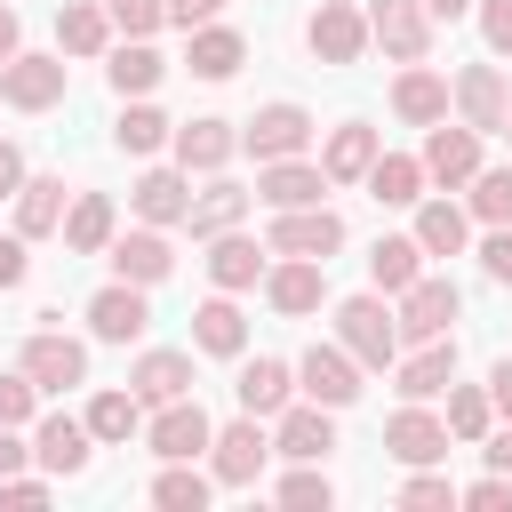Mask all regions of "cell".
Listing matches in <instances>:
<instances>
[{"instance_id":"6da1fadb","label":"cell","mask_w":512,"mask_h":512,"mask_svg":"<svg viewBox=\"0 0 512 512\" xmlns=\"http://www.w3.org/2000/svg\"><path fill=\"white\" fill-rule=\"evenodd\" d=\"M336 344L360 368H392L400 360V312H384V296H344L336 304Z\"/></svg>"},{"instance_id":"7a4b0ae2","label":"cell","mask_w":512,"mask_h":512,"mask_svg":"<svg viewBox=\"0 0 512 512\" xmlns=\"http://www.w3.org/2000/svg\"><path fill=\"white\" fill-rule=\"evenodd\" d=\"M264 240H272V256H320V264H328V256L344 248V216H336L328 200H312V208H272V232H264Z\"/></svg>"},{"instance_id":"3957f363","label":"cell","mask_w":512,"mask_h":512,"mask_svg":"<svg viewBox=\"0 0 512 512\" xmlns=\"http://www.w3.org/2000/svg\"><path fill=\"white\" fill-rule=\"evenodd\" d=\"M400 344H432V336H448L456 328V312H464V296H456V280H432V272H416L408 288H400Z\"/></svg>"},{"instance_id":"277c9868","label":"cell","mask_w":512,"mask_h":512,"mask_svg":"<svg viewBox=\"0 0 512 512\" xmlns=\"http://www.w3.org/2000/svg\"><path fill=\"white\" fill-rule=\"evenodd\" d=\"M208 440H216V424H208V408H200L192 392H184V400H160L152 424H144V448H152L160 464H192Z\"/></svg>"},{"instance_id":"5b68a950","label":"cell","mask_w":512,"mask_h":512,"mask_svg":"<svg viewBox=\"0 0 512 512\" xmlns=\"http://www.w3.org/2000/svg\"><path fill=\"white\" fill-rule=\"evenodd\" d=\"M368 40L392 64H424L432 56V8L424 0H368Z\"/></svg>"},{"instance_id":"8992f818","label":"cell","mask_w":512,"mask_h":512,"mask_svg":"<svg viewBox=\"0 0 512 512\" xmlns=\"http://www.w3.org/2000/svg\"><path fill=\"white\" fill-rule=\"evenodd\" d=\"M264 456H272V440H264V416H248V408H240V424H224V432L208 440V472H216V488H256Z\"/></svg>"},{"instance_id":"52a82bcc","label":"cell","mask_w":512,"mask_h":512,"mask_svg":"<svg viewBox=\"0 0 512 512\" xmlns=\"http://www.w3.org/2000/svg\"><path fill=\"white\" fill-rule=\"evenodd\" d=\"M64 72H72L64 56H24L16 48L0 64V104L8 112H48V104H64Z\"/></svg>"},{"instance_id":"ba28073f","label":"cell","mask_w":512,"mask_h":512,"mask_svg":"<svg viewBox=\"0 0 512 512\" xmlns=\"http://www.w3.org/2000/svg\"><path fill=\"white\" fill-rule=\"evenodd\" d=\"M448 96H456V120H464V128H480V136H504L512 88H504V72H496V64H464V72L448 80Z\"/></svg>"},{"instance_id":"9c48e42d","label":"cell","mask_w":512,"mask_h":512,"mask_svg":"<svg viewBox=\"0 0 512 512\" xmlns=\"http://www.w3.org/2000/svg\"><path fill=\"white\" fill-rule=\"evenodd\" d=\"M296 392L320 400V408H352V400H360V360H352L344 344H312V352L296 360Z\"/></svg>"},{"instance_id":"30bf717a","label":"cell","mask_w":512,"mask_h":512,"mask_svg":"<svg viewBox=\"0 0 512 512\" xmlns=\"http://www.w3.org/2000/svg\"><path fill=\"white\" fill-rule=\"evenodd\" d=\"M336 448V408H320V400H288L280 416H272V456H288V464H320Z\"/></svg>"},{"instance_id":"8fae6325","label":"cell","mask_w":512,"mask_h":512,"mask_svg":"<svg viewBox=\"0 0 512 512\" xmlns=\"http://www.w3.org/2000/svg\"><path fill=\"white\" fill-rule=\"evenodd\" d=\"M304 40H312L320 64H360V48H368V8H352V0H320L312 24H304Z\"/></svg>"},{"instance_id":"7c38bea8","label":"cell","mask_w":512,"mask_h":512,"mask_svg":"<svg viewBox=\"0 0 512 512\" xmlns=\"http://www.w3.org/2000/svg\"><path fill=\"white\" fill-rule=\"evenodd\" d=\"M416 160H424V176H432V184H448V192H456V184H472V176H480V128H464V120H456V128H448V120H432Z\"/></svg>"},{"instance_id":"4fadbf2b","label":"cell","mask_w":512,"mask_h":512,"mask_svg":"<svg viewBox=\"0 0 512 512\" xmlns=\"http://www.w3.org/2000/svg\"><path fill=\"white\" fill-rule=\"evenodd\" d=\"M264 304L288 312V320L320 312V304H328V264H320V256H280V264L264 272Z\"/></svg>"},{"instance_id":"5bb4252c","label":"cell","mask_w":512,"mask_h":512,"mask_svg":"<svg viewBox=\"0 0 512 512\" xmlns=\"http://www.w3.org/2000/svg\"><path fill=\"white\" fill-rule=\"evenodd\" d=\"M144 328H152V304H144L136 280H112V288L88 296V336H96V344H136Z\"/></svg>"},{"instance_id":"9a60e30c","label":"cell","mask_w":512,"mask_h":512,"mask_svg":"<svg viewBox=\"0 0 512 512\" xmlns=\"http://www.w3.org/2000/svg\"><path fill=\"white\" fill-rule=\"evenodd\" d=\"M24 376H32L40 392H72V384H88V344L64 336V328H40V336L24 344Z\"/></svg>"},{"instance_id":"2e32d148","label":"cell","mask_w":512,"mask_h":512,"mask_svg":"<svg viewBox=\"0 0 512 512\" xmlns=\"http://www.w3.org/2000/svg\"><path fill=\"white\" fill-rule=\"evenodd\" d=\"M384 456L408 464V472H416V464H440V456H448V416H432L424 400H408V408L384 424Z\"/></svg>"},{"instance_id":"e0dca14e","label":"cell","mask_w":512,"mask_h":512,"mask_svg":"<svg viewBox=\"0 0 512 512\" xmlns=\"http://www.w3.org/2000/svg\"><path fill=\"white\" fill-rule=\"evenodd\" d=\"M240 144L256 152V168H264V160H296V152L312 144V112H304V104H264V112L240 128Z\"/></svg>"},{"instance_id":"ac0fdd59","label":"cell","mask_w":512,"mask_h":512,"mask_svg":"<svg viewBox=\"0 0 512 512\" xmlns=\"http://www.w3.org/2000/svg\"><path fill=\"white\" fill-rule=\"evenodd\" d=\"M32 456H40V472H56V480L88 472V456H96L88 416H40V424H32Z\"/></svg>"},{"instance_id":"d6986e66","label":"cell","mask_w":512,"mask_h":512,"mask_svg":"<svg viewBox=\"0 0 512 512\" xmlns=\"http://www.w3.org/2000/svg\"><path fill=\"white\" fill-rule=\"evenodd\" d=\"M264 272H272V240H264V248H256V240H248V232H240V224H232V232H216V240H208V280H216V288H224V296H240V288H256V280H264Z\"/></svg>"},{"instance_id":"ffe728a7","label":"cell","mask_w":512,"mask_h":512,"mask_svg":"<svg viewBox=\"0 0 512 512\" xmlns=\"http://www.w3.org/2000/svg\"><path fill=\"white\" fill-rule=\"evenodd\" d=\"M320 192H328V168H320V160H304V152H296V160H264V168H256V200H264V208H312Z\"/></svg>"},{"instance_id":"44dd1931","label":"cell","mask_w":512,"mask_h":512,"mask_svg":"<svg viewBox=\"0 0 512 512\" xmlns=\"http://www.w3.org/2000/svg\"><path fill=\"white\" fill-rule=\"evenodd\" d=\"M112 272L120 280H136V288H152V280H168L176 272V248H168V232L160 224H144V232H112Z\"/></svg>"},{"instance_id":"7402d4cb","label":"cell","mask_w":512,"mask_h":512,"mask_svg":"<svg viewBox=\"0 0 512 512\" xmlns=\"http://www.w3.org/2000/svg\"><path fill=\"white\" fill-rule=\"evenodd\" d=\"M392 384H400V400H440L456 384V336H432L408 360H392Z\"/></svg>"},{"instance_id":"603a6c76","label":"cell","mask_w":512,"mask_h":512,"mask_svg":"<svg viewBox=\"0 0 512 512\" xmlns=\"http://www.w3.org/2000/svg\"><path fill=\"white\" fill-rule=\"evenodd\" d=\"M376 152H384V136H376L368 120H344V128H328V144H320V168H328V184H368Z\"/></svg>"},{"instance_id":"cb8c5ba5","label":"cell","mask_w":512,"mask_h":512,"mask_svg":"<svg viewBox=\"0 0 512 512\" xmlns=\"http://www.w3.org/2000/svg\"><path fill=\"white\" fill-rule=\"evenodd\" d=\"M168 144H176V168H192V176H216V168L240 152V128H232V120H184Z\"/></svg>"},{"instance_id":"d4e9b609","label":"cell","mask_w":512,"mask_h":512,"mask_svg":"<svg viewBox=\"0 0 512 512\" xmlns=\"http://www.w3.org/2000/svg\"><path fill=\"white\" fill-rule=\"evenodd\" d=\"M136 216L160 224V232L184 224V216H192V168H144V176H136Z\"/></svg>"},{"instance_id":"484cf974","label":"cell","mask_w":512,"mask_h":512,"mask_svg":"<svg viewBox=\"0 0 512 512\" xmlns=\"http://www.w3.org/2000/svg\"><path fill=\"white\" fill-rule=\"evenodd\" d=\"M448 104H456V96H448V80H440L432 64H408V72L392 80V112H400L408 128H432V120H448Z\"/></svg>"},{"instance_id":"4316f807","label":"cell","mask_w":512,"mask_h":512,"mask_svg":"<svg viewBox=\"0 0 512 512\" xmlns=\"http://www.w3.org/2000/svg\"><path fill=\"white\" fill-rule=\"evenodd\" d=\"M248 208H256V192H248V184H232V176L216 168V184H208V192H192V216H184V224H192V240H216V232H232Z\"/></svg>"},{"instance_id":"83f0119b","label":"cell","mask_w":512,"mask_h":512,"mask_svg":"<svg viewBox=\"0 0 512 512\" xmlns=\"http://www.w3.org/2000/svg\"><path fill=\"white\" fill-rule=\"evenodd\" d=\"M184 64H192V80H232V72L248 64V40H240L232 24H192Z\"/></svg>"},{"instance_id":"f1b7e54d","label":"cell","mask_w":512,"mask_h":512,"mask_svg":"<svg viewBox=\"0 0 512 512\" xmlns=\"http://www.w3.org/2000/svg\"><path fill=\"white\" fill-rule=\"evenodd\" d=\"M232 400H240L248 416H280V408L296 400V368H288V360H248L240 384H232Z\"/></svg>"},{"instance_id":"f546056e","label":"cell","mask_w":512,"mask_h":512,"mask_svg":"<svg viewBox=\"0 0 512 512\" xmlns=\"http://www.w3.org/2000/svg\"><path fill=\"white\" fill-rule=\"evenodd\" d=\"M64 176H24V192H16V232L24 240H48V232H64Z\"/></svg>"},{"instance_id":"4dcf8cb0","label":"cell","mask_w":512,"mask_h":512,"mask_svg":"<svg viewBox=\"0 0 512 512\" xmlns=\"http://www.w3.org/2000/svg\"><path fill=\"white\" fill-rule=\"evenodd\" d=\"M192 344L200 352H216V360H240V344H248V320H240V304L216 288L200 312H192Z\"/></svg>"},{"instance_id":"1f68e13d","label":"cell","mask_w":512,"mask_h":512,"mask_svg":"<svg viewBox=\"0 0 512 512\" xmlns=\"http://www.w3.org/2000/svg\"><path fill=\"white\" fill-rule=\"evenodd\" d=\"M128 384H136V400H144V408L184 400V392H192V352H144V360L128 368Z\"/></svg>"},{"instance_id":"d6a6232c","label":"cell","mask_w":512,"mask_h":512,"mask_svg":"<svg viewBox=\"0 0 512 512\" xmlns=\"http://www.w3.org/2000/svg\"><path fill=\"white\" fill-rule=\"evenodd\" d=\"M424 160H408V152H376V168H368V192L384 200V208H416L424 200Z\"/></svg>"},{"instance_id":"836d02e7","label":"cell","mask_w":512,"mask_h":512,"mask_svg":"<svg viewBox=\"0 0 512 512\" xmlns=\"http://www.w3.org/2000/svg\"><path fill=\"white\" fill-rule=\"evenodd\" d=\"M64 248H72V256H104V248H112V200H104V192H80V200L64 208Z\"/></svg>"},{"instance_id":"e575fe53","label":"cell","mask_w":512,"mask_h":512,"mask_svg":"<svg viewBox=\"0 0 512 512\" xmlns=\"http://www.w3.org/2000/svg\"><path fill=\"white\" fill-rule=\"evenodd\" d=\"M416 240H424V256H464L472 216H464L456 200H416Z\"/></svg>"},{"instance_id":"d590c367","label":"cell","mask_w":512,"mask_h":512,"mask_svg":"<svg viewBox=\"0 0 512 512\" xmlns=\"http://www.w3.org/2000/svg\"><path fill=\"white\" fill-rule=\"evenodd\" d=\"M88 432H96L104 448H128V440L144 432V400H136V384H128V392H96V400H88Z\"/></svg>"},{"instance_id":"8d00e7d4","label":"cell","mask_w":512,"mask_h":512,"mask_svg":"<svg viewBox=\"0 0 512 512\" xmlns=\"http://www.w3.org/2000/svg\"><path fill=\"white\" fill-rule=\"evenodd\" d=\"M56 48H64V56H104V48H112V16H104L96 0H72V8L56 16Z\"/></svg>"},{"instance_id":"74e56055","label":"cell","mask_w":512,"mask_h":512,"mask_svg":"<svg viewBox=\"0 0 512 512\" xmlns=\"http://www.w3.org/2000/svg\"><path fill=\"white\" fill-rule=\"evenodd\" d=\"M160 72H168V64H160V48H152V40H120V48H112V64H104V80H112L120 96H152V88H160Z\"/></svg>"},{"instance_id":"f35d334b","label":"cell","mask_w":512,"mask_h":512,"mask_svg":"<svg viewBox=\"0 0 512 512\" xmlns=\"http://www.w3.org/2000/svg\"><path fill=\"white\" fill-rule=\"evenodd\" d=\"M168 136H176V128H168V112H160V104H144V96L128 104V96H120V120H112V144H120V152H136V160H144V152H160Z\"/></svg>"},{"instance_id":"ab89813d","label":"cell","mask_w":512,"mask_h":512,"mask_svg":"<svg viewBox=\"0 0 512 512\" xmlns=\"http://www.w3.org/2000/svg\"><path fill=\"white\" fill-rule=\"evenodd\" d=\"M416 272H424V240H416V232H408V240H376V248H368V280H376L384 296H400Z\"/></svg>"},{"instance_id":"60d3db41","label":"cell","mask_w":512,"mask_h":512,"mask_svg":"<svg viewBox=\"0 0 512 512\" xmlns=\"http://www.w3.org/2000/svg\"><path fill=\"white\" fill-rule=\"evenodd\" d=\"M208 488H216V472H200V464H160L152 504H160V512H200V504H208Z\"/></svg>"},{"instance_id":"b9f144b4","label":"cell","mask_w":512,"mask_h":512,"mask_svg":"<svg viewBox=\"0 0 512 512\" xmlns=\"http://www.w3.org/2000/svg\"><path fill=\"white\" fill-rule=\"evenodd\" d=\"M488 424H496L488 384H448V440H488Z\"/></svg>"},{"instance_id":"7bdbcfd3","label":"cell","mask_w":512,"mask_h":512,"mask_svg":"<svg viewBox=\"0 0 512 512\" xmlns=\"http://www.w3.org/2000/svg\"><path fill=\"white\" fill-rule=\"evenodd\" d=\"M272 496H280V504H296V512H328V504H336V488H328V472H320V464H296Z\"/></svg>"},{"instance_id":"ee69618b","label":"cell","mask_w":512,"mask_h":512,"mask_svg":"<svg viewBox=\"0 0 512 512\" xmlns=\"http://www.w3.org/2000/svg\"><path fill=\"white\" fill-rule=\"evenodd\" d=\"M400 504H408V512H448V504H464V488H448L432 464H416V472L400 480Z\"/></svg>"},{"instance_id":"f6af8a7d","label":"cell","mask_w":512,"mask_h":512,"mask_svg":"<svg viewBox=\"0 0 512 512\" xmlns=\"http://www.w3.org/2000/svg\"><path fill=\"white\" fill-rule=\"evenodd\" d=\"M472 216L480 224H512V168H480L472 176Z\"/></svg>"},{"instance_id":"bcb514c9","label":"cell","mask_w":512,"mask_h":512,"mask_svg":"<svg viewBox=\"0 0 512 512\" xmlns=\"http://www.w3.org/2000/svg\"><path fill=\"white\" fill-rule=\"evenodd\" d=\"M104 16H112V32H128V40H152V32L168 24V0H104Z\"/></svg>"},{"instance_id":"7dc6e473","label":"cell","mask_w":512,"mask_h":512,"mask_svg":"<svg viewBox=\"0 0 512 512\" xmlns=\"http://www.w3.org/2000/svg\"><path fill=\"white\" fill-rule=\"evenodd\" d=\"M32 408H40V384L16 368V376H0V424H32Z\"/></svg>"},{"instance_id":"c3c4849f","label":"cell","mask_w":512,"mask_h":512,"mask_svg":"<svg viewBox=\"0 0 512 512\" xmlns=\"http://www.w3.org/2000/svg\"><path fill=\"white\" fill-rule=\"evenodd\" d=\"M472 16H480L488 56H512V0H472Z\"/></svg>"},{"instance_id":"681fc988","label":"cell","mask_w":512,"mask_h":512,"mask_svg":"<svg viewBox=\"0 0 512 512\" xmlns=\"http://www.w3.org/2000/svg\"><path fill=\"white\" fill-rule=\"evenodd\" d=\"M464 504H472V512H512V472H488V480H472V488H464Z\"/></svg>"},{"instance_id":"f907efd6","label":"cell","mask_w":512,"mask_h":512,"mask_svg":"<svg viewBox=\"0 0 512 512\" xmlns=\"http://www.w3.org/2000/svg\"><path fill=\"white\" fill-rule=\"evenodd\" d=\"M480 264H488V280H504V288H512V224H488V240H480Z\"/></svg>"},{"instance_id":"816d5d0a","label":"cell","mask_w":512,"mask_h":512,"mask_svg":"<svg viewBox=\"0 0 512 512\" xmlns=\"http://www.w3.org/2000/svg\"><path fill=\"white\" fill-rule=\"evenodd\" d=\"M0 504L32 512V504H48V480H24V472H8V480H0Z\"/></svg>"},{"instance_id":"f5cc1de1","label":"cell","mask_w":512,"mask_h":512,"mask_svg":"<svg viewBox=\"0 0 512 512\" xmlns=\"http://www.w3.org/2000/svg\"><path fill=\"white\" fill-rule=\"evenodd\" d=\"M24 272H32V256H24V232H16V240H0V288H24Z\"/></svg>"},{"instance_id":"db71d44e","label":"cell","mask_w":512,"mask_h":512,"mask_svg":"<svg viewBox=\"0 0 512 512\" xmlns=\"http://www.w3.org/2000/svg\"><path fill=\"white\" fill-rule=\"evenodd\" d=\"M216 16H224V0H168V24H184V32L192 24H216Z\"/></svg>"},{"instance_id":"11a10c76","label":"cell","mask_w":512,"mask_h":512,"mask_svg":"<svg viewBox=\"0 0 512 512\" xmlns=\"http://www.w3.org/2000/svg\"><path fill=\"white\" fill-rule=\"evenodd\" d=\"M488 400H496V416L512 424V360H496V368H488Z\"/></svg>"},{"instance_id":"9f6ffc18","label":"cell","mask_w":512,"mask_h":512,"mask_svg":"<svg viewBox=\"0 0 512 512\" xmlns=\"http://www.w3.org/2000/svg\"><path fill=\"white\" fill-rule=\"evenodd\" d=\"M24 456H32V448L16 440V424H0V480H8V472H24Z\"/></svg>"},{"instance_id":"6f0895ef","label":"cell","mask_w":512,"mask_h":512,"mask_svg":"<svg viewBox=\"0 0 512 512\" xmlns=\"http://www.w3.org/2000/svg\"><path fill=\"white\" fill-rule=\"evenodd\" d=\"M0 192H24V152L0 136Z\"/></svg>"},{"instance_id":"680465c9","label":"cell","mask_w":512,"mask_h":512,"mask_svg":"<svg viewBox=\"0 0 512 512\" xmlns=\"http://www.w3.org/2000/svg\"><path fill=\"white\" fill-rule=\"evenodd\" d=\"M480 456H488V472H512V424H504V432H488V448H480Z\"/></svg>"},{"instance_id":"91938a15","label":"cell","mask_w":512,"mask_h":512,"mask_svg":"<svg viewBox=\"0 0 512 512\" xmlns=\"http://www.w3.org/2000/svg\"><path fill=\"white\" fill-rule=\"evenodd\" d=\"M432 8V24H456V16H472V0H424Z\"/></svg>"},{"instance_id":"94428289","label":"cell","mask_w":512,"mask_h":512,"mask_svg":"<svg viewBox=\"0 0 512 512\" xmlns=\"http://www.w3.org/2000/svg\"><path fill=\"white\" fill-rule=\"evenodd\" d=\"M16 56V8H0V64Z\"/></svg>"},{"instance_id":"6125c7cd","label":"cell","mask_w":512,"mask_h":512,"mask_svg":"<svg viewBox=\"0 0 512 512\" xmlns=\"http://www.w3.org/2000/svg\"><path fill=\"white\" fill-rule=\"evenodd\" d=\"M504 136H512V112H504Z\"/></svg>"}]
</instances>
